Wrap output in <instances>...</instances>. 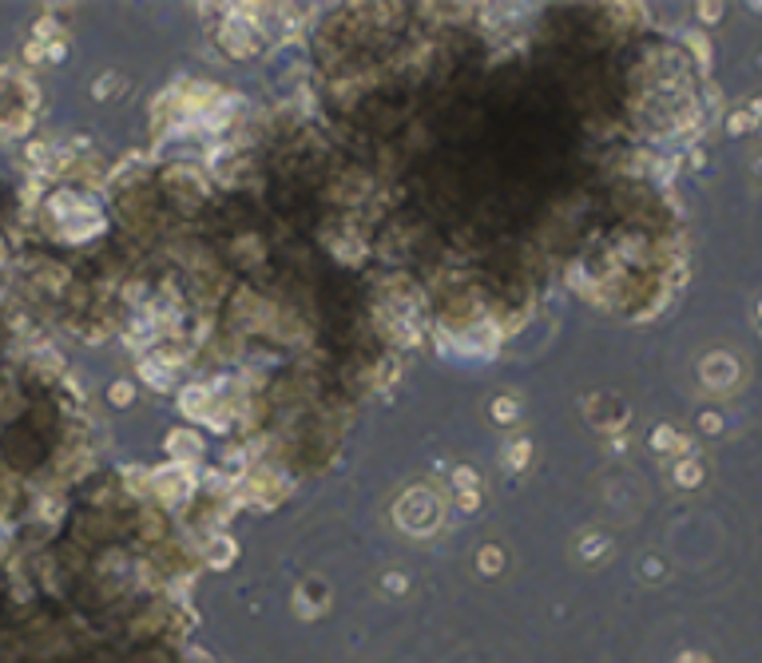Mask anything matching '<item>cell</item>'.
I'll return each mask as SVG.
<instances>
[{
    "label": "cell",
    "mask_w": 762,
    "mask_h": 663,
    "mask_svg": "<svg viewBox=\"0 0 762 663\" xmlns=\"http://www.w3.org/2000/svg\"><path fill=\"white\" fill-rule=\"evenodd\" d=\"M699 378L711 394H735L742 385V366H739V354H727V349H715V354H707L703 366H699Z\"/></svg>",
    "instance_id": "6da1fadb"
}]
</instances>
